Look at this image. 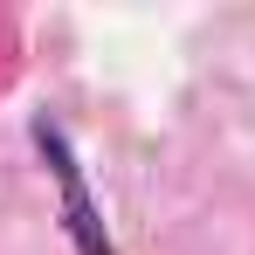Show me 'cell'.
I'll return each instance as SVG.
<instances>
[{
    "instance_id": "6da1fadb",
    "label": "cell",
    "mask_w": 255,
    "mask_h": 255,
    "mask_svg": "<svg viewBox=\"0 0 255 255\" xmlns=\"http://www.w3.org/2000/svg\"><path fill=\"white\" fill-rule=\"evenodd\" d=\"M35 145H42L48 172H55V186H62V214H69L76 255H118L111 235H104V214H97V200H90V186H83V166H76V152H69V138H62L55 118H35Z\"/></svg>"
}]
</instances>
